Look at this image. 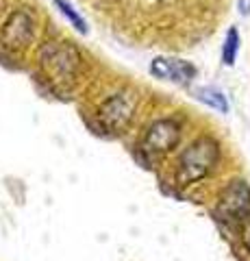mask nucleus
Here are the masks:
<instances>
[{"label": "nucleus", "instance_id": "39448f33", "mask_svg": "<svg viewBox=\"0 0 250 261\" xmlns=\"http://www.w3.org/2000/svg\"><path fill=\"white\" fill-rule=\"evenodd\" d=\"M196 98L198 100H203V102H207L209 107L222 111V113L229 111V102H227V98H224V94L217 92V89H213V87H198L196 89Z\"/></svg>", "mask_w": 250, "mask_h": 261}, {"label": "nucleus", "instance_id": "7ed1b4c3", "mask_svg": "<svg viewBox=\"0 0 250 261\" xmlns=\"http://www.w3.org/2000/svg\"><path fill=\"white\" fill-rule=\"evenodd\" d=\"M179 142V126L170 120H161L157 124H152L148 135H146V146L150 150H170L172 146Z\"/></svg>", "mask_w": 250, "mask_h": 261}, {"label": "nucleus", "instance_id": "20e7f679", "mask_svg": "<svg viewBox=\"0 0 250 261\" xmlns=\"http://www.w3.org/2000/svg\"><path fill=\"white\" fill-rule=\"evenodd\" d=\"M150 72L159 79H172L176 83H187L193 76V68L181 59H155L150 63Z\"/></svg>", "mask_w": 250, "mask_h": 261}, {"label": "nucleus", "instance_id": "f257e3e1", "mask_svg": "<svg viewBox=\"0 0 250 261\" xmlns=\"http://www.w3.org/2000/svg\"><path fill=\"white\" fill-rule=\"evenodd\" d=\"M217 161V146L211 140H198L193 142L187 150L183 152L179 161V178L183 183H191L209 174V170Z\"/></svg>", "mask_w": 250, "mask_h": 261}, {"label": "nucleus", "instance_id": "6e6552de", "mask_svg": "<svg viewBox=\"0 0 250 261\" xmlns=\"http://www.w3.org/2000/svg\"><path fill=\"white\" fill-rule=\"evenodd\" d=\"M241 240H244V246L250 250V214L244 218V228H241Z\"/></svg>", "mask_w": 250, "mask_h": 261}, {"label": "nucleus", "instance_id": "0eeeda50", "mask_svg": "<svg viewBox=\"0 0 250 261\" xmlns=\"http://www.w3.org/2000/svg\"><path fill=\"white\" fill-rule=\"evenodd\" d=\"M54 5L59 7V11L66 15V18L72 22V27H74L76 31H80V33H87V24H85V20L80 18V15L74 11V7H72L68 0H54Z\"/></svg>", "mask_w": 250, "mask_h": 261}, {"label": "nucleus", "instance_id": "423d86ee", "mask_svg": "<svg viewBox=\"0 0 250 261\" xmlns=\"http://www.w3.org/2000/svg\"><path fill=\"white\" fill-rule=\"evenodd\" d=\"M237 50H239V35L235 29H231L227 33V39H224V48H222V61L227 65H233L235 63V57H237Z\"/></svg>", "mask_w": 250, "mask_h": 261}, {"label": "nucleus", "instance_id": "1a4fd4ad", "mask_svg": "<svg viewBox=\"0 0 250 261\" xmlns=\"http://www.w3.org/2000/svg\"><path fill=\"white\" fill-rule=\"evenodd\" d=\"M239 11L244 13V15L250 13V0H239Z\"/></svg>", "mask_w": 250, "mask_h": 261}, {"label": "nucleus", "instance_id": "f03ea898", "mask_svg": "<svg viewBox=\"0 0 250 261\" xmlns=\"http://www.w3.org/2000/svg\"><path fill=\"white\" fill-rule=\"evenodd\" d=\"M217 214L229 222H235V220L244 222V218L250 214V187L244 181H233L222 194Z\"/></svg>", "mask_w": 250, "mask_h": 261}]
</instances>
